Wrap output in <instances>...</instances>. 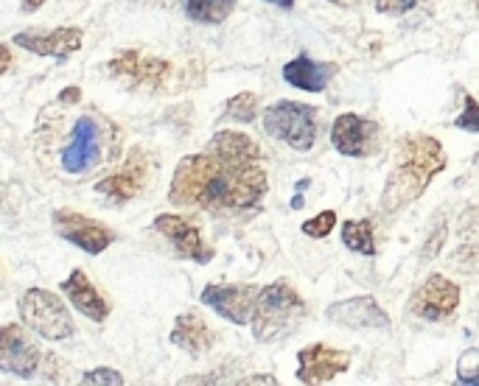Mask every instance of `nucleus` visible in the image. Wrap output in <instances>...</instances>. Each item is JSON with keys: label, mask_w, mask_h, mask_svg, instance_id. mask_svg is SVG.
<instances>
[{"label": "nucleus", "mask_w": 479, "mask_h": 386, "mask_svg": "<svg viewBox=\"0 0 479 386\" xmlns=\"http://www.w3.org/2000/svg\"><path fill=\"white\" fill-rule=\"evenodd\" d=\"M457 381L460 383H479V347L476 350H465L457 364Z\"/></svg>", "instance_id": "a878e982"}, {"label": "nucleus", "mask_w": 479, "mask_h": 386, "mask_svg": "<svg viewBox=\"0 0 479 386\" xmlns=\"http://www.w3.org/2000/svg\"><path fill=\"white\" fill-rule=\"evenodd\" d=\"M342 244L351 252L367 255L373 258L376 255V239H373V221H342Z\"/></svg>", "instance_id": "5701e85b"}, {"label": "nucleus", "mask_w": 479, "mask_h": 386, "mask_svg": "<svg viewBox=\"0 0 479 386\" xmlns=\"http://www.w3.org/2000/svg\"><path fill=\"white\" fill-rule=\"evenodd\" d=\"M40 6H46V0H23V12H36V9H40Z\"/></svg>", "instance_id": "72a5a7b5"}, {"label": "nucleus", "mask_w": 479, "mask_h": 386, "mask_svg": "<svg viewBox=\"0 0 479 386\" xmlns=\"http://www.w3.org/2000/svg\"><path fill=\"white\" fill-rule=\"evenodd\" d=\"M258 115V96L255 93H239L225 104V118L239 124H252Z\"/></svg>", "instance_id": "b1692460"}, {"label": "nucleus", "mask_w": 479, "mask_h": 386, "mask_svg": "<svg viewBox=\"0 0 479 386\" xmlns=\"http://www.w3.org/2000/svg\"><path fill=\"white\" fill-rule=\"evenodd\" d=\"M216 336L210 330V325L199 317V314H179L174 320V330H171V344L186 350L189 356H202L213 347Z\"/></svg>", "instance_id": "aec40b11"}, {"label": "nucleus", "mask_w": 479, "mask_h": 386, "mask_svg": "<svg viewBox=\"0 0 479 386\" xmlns=\"http://www.w3.org/2000/svg\"><path fill=\"white\" fill-rule=\"evenodd\" d=\"M12 40L36 54V56H54V59H67L73 56L79 48H82V40H85V31L76 28V25H59V28H51V31H43V28H31V31H20L15 34Z\"/></svg>", "instance_id": "4468645a"}, {"label": "nucleus", "mask_w": 479, "mask_h": 386, "mask_svg": "<svg viewBox=\"0 0 479 386\" xmlns=\"http://www.w3.org/2000/svg\"><path fill=\"white\" fill-rule=\"evenodd\" d=\"M155 229L171 244V249L194 263H210L213 260V247H208V241L202 239V229L191 221V218H182L174 213H163L155 218Z\"/></svg>", "instance_id": "9b49d317"}, {"label": "nucleus", "mask_w": 479, "mask_h": 386, "mask_svg": "<svg viewBox=\"0 0 479 386\" xmlns=\"http://www.w3.org/2000/svg\"><path fill=\"white\" fill-rule=\"evenodd\" d=\"M264 129L294 151H311L320 132V115L301 101H275L264 112Z\"/></svg>", "instance_id": "423d86ee"}, {"label": "nucleus", "mask_w": 479, "mask_h": 386, "mask_svg": "<svg viewBox=\"0 0 479 386\" xmlns=\"http://www.w3.org/2000/svg\"><path fill=\"white\" fill-rule=\"evenodd\" d=\"M182 9L194 23L219 25L233 15L236 0H182Z\"/></svg>", "instance_id": "4be33fe9"}, {"label": "nucleus", "mask_w": 479, "mask_h": 386, "mask_svg": "<svg viewBox=\"0 0 479 386\" xmlns=\"http://www.w3.org/2000/svg\"><path fill=\"white\" fill-rule=\"evenodd\" d=\"M454 127L463 129V132H479V104H476L471 96L465 98L463 112L454 118Z\"/></svg>", "instance_id": "bb28decb"}, {"label": "nucleus", "mask_w": 479, "mask_h": 386, "mask_svg": "<svg viewBox=\"0 0 479 386\" xmlns=\"http://www.w3.org/2000/svg\"><path fill=\"white\" fill-rule=\"evenodd\" d=\"M331 143L342 157H373L382 148V127L371 118L345 112L331 127Z\"/></svg>", "instance_id": "6e6552de"}, {"label": "nucleus", "mask_w": 479, "mask_h": 386, "mask_svg": "<svg viewBox=\"0 0 479 386\" xmlns=\"http://www.w3.org/2000/svg\"><path fill=\"white\" fill-rule=\"evenodd\" d=\"M9 67H12V51L9 46H4V73H9Z\"/></svg>", "instance_id": "f704fd0d"}, {"label": "nucleus", "mask_w": 479, "mask_h": 386, "mask_svg": "<svg viewBox=\"0 0 479 386\" xmlns=\"http://www.w3.org/2000/svg\"><path fill=\"white\" fill-rule=\"evenodd\" d=\"M56 101H59V104H67V107H76V104L82 101V90H79V87H67V90L59 93Z\"/></svg>", "instance_id": "2f4dec72"}, {"label": "nucleus", "mask_w": 479, "mask_h": 386, "mask_svg": "<svg viewBox=\"0 0 479 386\" xmlns=\"http://www.w3.org/2000/svg\"><path fill=\"white\" fill-rule=\"evenodd\" d=\"M109 73L127 87L146 93H177L186 87H197L199 82V65L160 59L143 48H127L116 59H109Z\"/></svg>", "instance_id": "20e7f679"}, {"label": "nucleus", "mask_w": 479, "mask_h": 386, "mask_svg": "<svg viewBox=\"0 0 479 386\" xmlns=\"http://www.w3.org/2000/svg\"><path fill=\"white\" fill-rule=\"evenodd\" d=\"M146 182H149V163H146L143 151H135L116 174H107L104 179H98L96 190L101 197H109L116 202H129L146 188Z\"/></svg>", "instance_id": "f3484780"}, {"label": "nucleus", "mask_w": 479, "mask_h": 386, "mask_svg": "<svg viewBox=\"0 0 479 386\" xmlns=\"http://www.w3.org/2000/svg\"><path fill=\"white\" fill-rule=\"evenodd\" d=\"M415 4L418 0H373L376 12H382V15H407L415 9Z\"/></svg>", "instance_id": "c85d7f7f"}, {"label": "nucleus", "mask_w": 479, "mask_h": 386, "mask_svg": "<svg viewBox=\"0 0 479 386\" xmlns=\"http://www.w3.org/2000/svg\"><path fill=\"white\" fill-rule=\"evenodd\" d=\"M20 320L25 328H31L36 336H43L48 341H62L73 336V320L67 305L46 289H28L20 297Z\"/></svg>", "instance_id": "0eeeda50"}, {"label": "nucleus", "mask_w": 479, "mask_h": 386, "mask_svg": "<svg viewBox=\"0 0 479 386\" xmlns=\"http://www.w3.org/2000/svg\"><path fill=\"white\" fill-rule=\"evenodd\" d=\"M205 148L225 154V157H236V160H261V157H264L261 146H258L250 135H244V132H230V129L216 132Z\"/></svg>", "instance_id": "412c9836"}, {"label": "nucleus", "mask_w": 479, "mask_h": 386, "mask_svg": "<svg viewBox=\"0 0 479 386\" xmlns=\"http://www.w3.org/2000/svg\"><path fill=\"white\" fill-rule=\"evenodd\" d=\"M306 320V302L301 294L294 291L286 280H275L261 289L255 302V314H252V336L261 344H272L286 339L301 328Z\"/></svg>", "instance_id": "39448f33"}, {"label": "nucleus", "mask_w": 479, "mask_h": 386, "mask_svg": "<svg viewBox=\"0 0 479 386\" xmlns=\"http://www.w3.org/2000/svg\"><path fill=\"white\" fill-rule=\"evenodd\" d=\"M328 4H348V0H328Z\"/></svg>", "instance_id": "e433bc0d"}, {"label": "nucleus", "mask_w": 479, "mask_h": 386, "mask_svg": "<svg viewBox=\"0 0 479 386\" xmlns=\"http://www.w3.org/2000/svg\"><path fill=\"white\" fill-rule=\"evenodd\" d=\"M337 73V65L331 62H314L309 59L306 54L294 56L291 62L283 65V79L298 87V90H306V93H322L328 87V82L334 79Z\"/></svg>", "instance_id": "6ab92c4d"}, {"label": "nucleus", "mask_w": 479, "mask_h": 386, "mask_svg": "<svg viewBox=\"0 0 479 386\" xmlns=\"http://www.w3.org/2000/svg\"><path fill=\"white\" fill-rule=\"evenodd\" d=\"M270 188L261 160H236L205 148L189 154L174 168L168 202L174 208H194L213 216H247L258 210Z\"/></svg>", "instance_id": "f257e3e1"}, {"label": "nucleus", "mask_w": 479, "mask_h": 386, "mask_svg": "<svg viewBox=\"0 0 479 386\" xmlns=\"http://www.w3.org/2000/svg\"><path fill=\"white\" fill-rule=\"evenodd\" d=\"M43 367V353L36 341L17 325L0 330V370L17 378H34Z\"/></svg>", "instance_id": "f8f14e48"}, {"label": "nucleus", "mask_w": 479, "mask_h": 386, "mask_svg": "<svg viewBox=\"0 0 479 386\" xmlns=\"http://www.w3.org/2000/svg\"><path fill=\"white\" fill-rule=\"evenodd\" d=\"M351 370V353L328 344H309L298 353V381L301 383H328Z\"/></svg>", "instance_id": "2eb2a0df"}, {"label": "nucleus", "mask_w": 479, "mask_h": 386, "mask_svg": "<svg viewBox=\"0 0 479 386\" xmlns=\"http://www.w3.org/2000/svg\"><path fill=\"white\" fill-rule=\"evenodd\" d=\"M474 9H476V12H479V0H474Z\"/></svg>", "instance_id": "4c0bfd02"}, {"label": "nucleus", "mask_w": 479, "mask_h": 386, "mask_svg": "<svg viewBox=\"0 0 479 386\" xmlns=\"http://www.w3.org/2000/svg\"><path fill=\"white\" fill-rule=\"evenodd\" d=\"M460 308V286L443 275H429L413 294L410 311L426 322H446Z\"/></svg>", "instance_id": "1a4fd4ad"}, {"label": "nucleus", "mask_w": 479, "mask_h": 386, "mask_svg": "<svg viewBox=\"0 0 479 386\" xmlns=\"http://www.w3.org/2000/svg\"><path fill=\"white\" fill-rule=\"evenodd\" d=\"M270 4H275V6H280V9H291L294 0H270Z\"/></svg>", "instance_id": "c9c22d12"}, {"label": "nucleus", "mask_w": 479, "mask_h": 386, "mask_svg": "<svg viewBox=\"0 0 479 386\" xmlns=\"http://www.w3.org/2000/svg\"><path fill=\"white\" fill-rule=\"evenodd\" d=\"M471 233V244H479V208H471L460 218V236Z\"/></svg>", "instance_id": "c756f323"}, {"label": "nucleus", "mask_w": 479, "mask_h": 386, "mask_svg": "<svg viewBox=\"0 0 479 386\" xmlns=\"http://www.w3.org/2000/svg\"><path fill=\"white\" fill-rule=\"evenodd\" d=\"M62 291L67 294L70 305L93 322H104L109 317V311H113L109 302L98 294V289L90 283V278L82 272V269H73L70 278L62 283Z\"/></svg>", "instance_id": "a211bd4d"}, {"label": "nucleus", "mask_w": 479, "mask_h": 386, "mask_svg": "<svg viewBox=\"0 0 479 386\" xmlns=\"http://www.w3.org/2000/svg\"><path fill=\"white\" fill-rule=\"evenodd\" d=\"M334 227H337V213L334 210H322L314 218L303 221L301 229H303V236H309V239H328Z\"/></svg>", "instance_id": "393cba45"}, {"label": "nucleus", "mask_w": 479, "mask_h": 386, "mask_svg": "<svg viewBox=\"0 0 479 386\" xmlns=\"http://www.w3.org/2000/svg\"><path fill=\"white\" fill-rule=\"evenodd\" d=\"M331 322H337L351 330H390V317L373 297H351L328 308L325 314Z\"/></svg>", "instance_id": "dca6fc26"}, {"label": "nucleus", "mask_w": 479, "mask_h": 386, "mask_svg": "<svg viewBox=\"0 0 479 386\" xmlns=\"http://www.w3.org/2000/svg\"><path fill=\"white\" fill-rule=\"evenodd\" d=\"M258 294H261V289L252 283H230V286L210 283L202 289L199 302L213 308L219 317H225L233 325H247L252 322Z\"/></svg>", "instance_id": "9d476101"}, {"label": "nucleus", "mask_w": 479, "mask_h": 386, "mask_svg": "<svg viewBox=\"0 0 479 386\" xmlns=\"http://www.w3.org/2000/svg\"><path fill=\"white\" fill-rule=\"evenodd\" d=\"M54 227L65 241L85 249L87 255H101L109 244H113V229L76 210H56Z\"/></svg>", "instance_id": "ddd939ff"}, {"label": "nucleus", "mask_w": 479, "mask_h": 386, "mask_svg": "<svg viewBox=\"0 0 479 386\" xmlns=\"http://www.w3.org/2000/svg\"><path fill=\"white\" fill-rule=\"evenodd\" d=\"M82 383H104V386H121L124 383V375L118 370H107V367H98V370H90L82 375Z\"/></svg>", "instance_id": "cd10ccee"}, {"label": "nucleus", "mask_w": 479, "mask_h": 386, "mask_svg": "<svg viewBox=\"0 0 479 386\" xmlns=\"http://www.w3.org/2000/svg\"><path fill=\"white\" fill-rule=\"evenodd\" d=\"M443 241H446V224H437V229L429 239V247L423 249V258H434L440 252V247H443Z\"/></svg>", "instance_id": "7c9ffc66"}, {"label": "nucleus", "mask_w": 479, "mask_h": 386, "mask_svg": "<svg viewBox=\"0 0 479 386\" xmlns=\"http://www.w3.org/2000/svg\"><path fill=\"white\" fill-rule=\"evenodd\" d=\"M118 154H121L118 127L107 121L101 112L90 109L73 121L67 140L59 146V168L67 177H82L109 160H118Z\"/></svg>", "instance_id": "7ed1b4c3"}, {"label": "nucleus", "mask_w": 479, "mask_h": 386, "mask_svg": "<svg viewBox=\"0 0 479 386\" xmlns=\"http://www.w3.org/2000/svg\"><path fill=\"white\" fill-rule=\"evenodd\" d=\"M446 151L437 137L413 132L398 140L395 163L390 168L384 193H382V208L387 213H395L401 208L413 205L423 197V190L432 185V179L446 168Z\"/></svg>", "instance_id": "f03ea898"}, {"label": "nucleus", "mask_w": 479, "mask_h": 386, "mask_svg": "<svg viewBox=\"0 0 479 386\" xmlns=\"http://www.w3.org/2000/svg\"><path fill=\"white\" fill-rule=\"evenodd\" d=\"M241 383H278V381L272 375H247Z\"/></svg>", "instance_id": "473e14b6"}]
</instances>
